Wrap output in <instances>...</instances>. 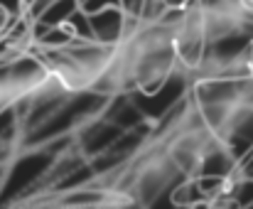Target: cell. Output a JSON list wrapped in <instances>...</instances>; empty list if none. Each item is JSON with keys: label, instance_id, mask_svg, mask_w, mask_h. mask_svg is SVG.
Listing matches in <instances>:
<instances>
[]
</instances>
